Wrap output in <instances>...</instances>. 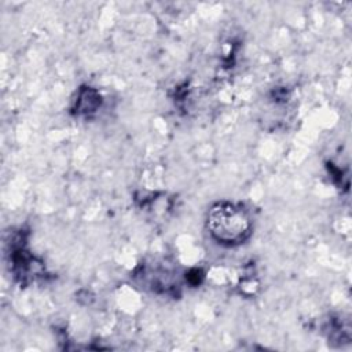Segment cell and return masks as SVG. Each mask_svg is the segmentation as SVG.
I'll use <instances>...</instances> for the list:
<instances>
[{
    "label": "cell",
    "mask_w": 352,
    "mask_h": 352,
    "mask_svg": "<svg viewBox=\"0 0 352 352\" xmlns=\"http://www.w3.org/2000/svg\"><path fill=\"white\" fill-rule=\"evenodd\" d=\"M206 227L214 241L232 246L249 238L252 221L242 206L231 202H217L208 210Z\"/></svg>",
    "instance_id": "6da1fadb"
}]
</instances>
